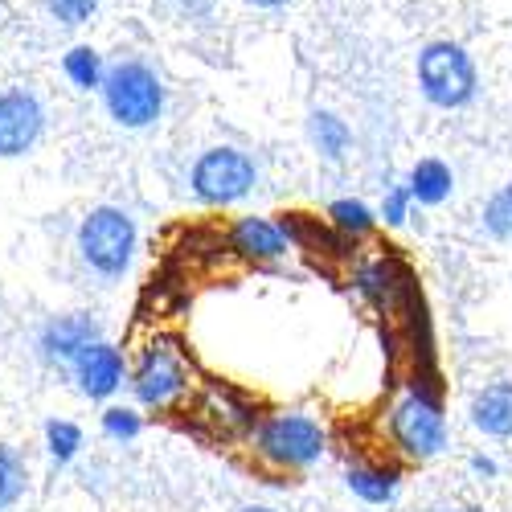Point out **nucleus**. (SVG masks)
I'll return each mask as SVG.
<instances>
[{
  "mask_svg": "<svg viewBox=\"0 0 512 512\" xmlns=\"http://www.w3.org/2000/svg\"><path fill=\"white\" fill-rule=\"evenodd\" d=\"M103 99L107 111L119 127H148L160 119L164 111V87L156 70H148L144 62H115L111 70H103Z\"/></svg>",
  "mask_w": 512,
  "mask_h": 512,
  "instance_id": "nucleus-2",
  "label": "nucleus"
},
{
  "mask_svg": "<svg viewBox=\"0 0 512 512\" xmlns=\"http://www.w3.org/2000/svg\"><path fill=\"white\" fill-rule=\"evenodd\" d=\"M480 222L492 238L500 242H512V185L496 189L488 201H484V213H480Z\"/></svg>",
  "mask_w": 512,
  "mask_h": 512,
  "instance_id": "nucleus-19",
  "label": "nucleus"
},
{
  "mask_svg": "<svg viewBox=\"0 0 512 512\" xmlns=\"http://www.w3.org/2000/svg\"><path fill=\"white\" fill-rule=\"evenodd\" d=\"M46 435H50V451H54L58 463H66V459L82 447V431H78L74 422H50V426H46Z\"/></svg>",
  "mask_w": 512,
  "mask_h": 512,
  "instance_id": "nucleus-21",
  "label": "nucleus"
},
{
  "mask_svg": "<svg viewBox=\"0 0 512 512\" xmlns=\"http://www.w3.org/2000/svg\"><path fill=\"white\" fill-rule=\"evenodd\" d=\"M103 431H107L111 439H136V435H140V414L115 406V410L103 414Z\"/></svg>",
  "mask_w": 512,
  "mask_h": 512,
  "instance_id": "nucleus-23",
  "label": "nucleus"
},
{
  "mask_svg": "<svg viewBox=\"0 0 512 512\" xmlns=\"http://www.w3.org/2000/svg\"><path fill=\"white\" fill-rule=\"evenodd\" d=\"M197 418H201V422H209L222 439L246 435V431H254V422H259L254 406H250L238 390L222 386V381H213V386H205V394H201V402H197Z\"/></svg>",
  "mask_w": 512,
  "mask_h": 512,
  "instance_id": "nucleus-9",
  "label": "nucleus"
},
{
  "mask_svg": "<svg viewBox=\"0 0 512 512\" xmlns=\"http://www.w3.org/2000/svg\"><path fill=\"white\" fill-rule=\"evenodd\" d=\"M74 369H78L82 390H87L91 398L115 394L119 381H123V357H119V349L103 345V340H95V345L82 349V353L74 357Z\"/></svg>",
  "mask_w": 512,
  "mask_h": 512,
  "instance_id": "nucleus-11",
  "label": "nucleus"
},
{
  "mask_svg": "<svg viewBox=\"0 0 512 512\" xmlns=\"http://www.w3.org/2000/svg\"><path fill=\"white\" fill-rule=\"evenodd\" d=\"M426 512H451V508H426Z\"/></svg>",
  "mask_w": 512,
  "mask_h": 512,
  "instance_id": "nucleus-28",
  "label": "nucleus"
},
{
  "mask_svg": "<svg viewBox=\"0 0 512 512\" xmlns=\"http://www.w3.org/2000/svg\"><path fill=\"white\" fill-rule=\"evenodd\" d=\"M41 127H46V111H41L37 95H29V91L0 95V156L29 152L41 136Z\"/></svg>",
  "mask_w": 512,
  "mask_h": 512,
  "instance_id": "nucleus-8",
  "label": "nucleus"
},
{
  "mask_svg": "<svg viewBox=\"0 0 512 512\" xmlns=\"http://www.w3.org/2000/svg\"><path fill=\"white\" fill-rule=\"evenodd\" d=\"M451 189H455V177H451V168L443 160L426 156V160H418L410 168V181H406L410 201H418V205H443L451 197Z\"/></svg>",
  "mask_w": 512,
  "mask_h": 512,
  "instance_id": "nucleus-15",
  "label": "nucleus"
},
{
  "mask_svg": "<svg viewBox=\"0 0 512 512\" xmlns=\"http://www.w3.org/2000/svg\"><path fill=\"white\" fill-rule=\"evenodd\" d=\"M410 213V193L406 189H390L386 201H381V218H386V226H402Z\"/></svg>",
  "mask_w": 512,
  "mask_h": 512,
  "instance_id": "nucleus-24",
  "label": "nucleus"
},
{
  "mask_svg": "<svg viewBox=\"0 0 512 512\" xmlns=\"http://www.w3.org/2000/svg\"><path fill=\"white\" fill-rule=\"evenodd\" d=\"M62 70H66V78L74 82V87H82V91H95L103 82V58L91 46H74L62 58Z\"/></svg>",
  "mask_w": 512,
  "mask_h": 512,
  "instance_id": "nucleus-17",
  "label": "nucleus"
},
{
  "mask_svg": "<svg viewBox=\"0 0 512 512\" xmlns=\"http://www.w3.org/2000/svg\"><path fill=\"white\" fill-rule=\"evenodd\" d=\"M78 250L99 275H119L127 263H132L136 250V222L127 218L123 209H95L87 213V222L78 230Z\"/></svg>",
  "mask_w": 512,
  "mask_h": 512,
  "instance_id": "nucleus-5",
  "label": "nucleus"
},
{
  "mask_svg": "<svg viewBox=\"0 0 512 512\" xmlns=\"http://www.w3.org/2000/svg\"><path fill=\"white\" fill-rule=\"evenodd\" d=\"M328 447L324 426L312 414H271L254 426V451H259L263 463L279 467V472H304V467L320 463Z\"/></svg>",
  "mask_w": 512,
  "mask_h": 512,
  "instance_id": "nucleus-1",
  "label": "nucleus"
},
{
  "mask_svg": "<svg viewBox=\"0 0 512 512\" xmlns=\"http://www.w3.org/2000/svg\"><path fill=\"white\" fill-rule=\"evenodd\" d=\"M99 340V324L91 320V316H58L50 328H46V353L50 357H66V361H74L87 345H95Z\"/></svg>",
  "mask_w": 512,
  "mask_h": 512,
  "instance_id": "nucleus-13",
  "label": "nucleus"
},
{
  "mask_svg": "<svg viewBox=\"0 0 512 512\" xmlns=\"http://www.w3.org/2000/svg\"><path fill=\"white\" fill-rule=\"evenodd\" d=\"M472 472L476 476H496V463L488 455H472Z\"/></svg>",
  "mask_w": 512,
  "mask_h": 512,
  "instance_id": "nucleus-25",
  "label": "nucleus"
},
{
  "mask_svg": "<svg viewBox=\"0 0 512 512\" xmlns=\"http://www.w3.org/2000/svg\"><path fill=\"white\" fill-rule=\"evenodd\" d=\"M242 512H275V508H263V504H259V508H242Z\"/></svg>",
  "mask_w": 512,
  "mask_h": 512,
  "instance_id": "nucleus-27",
  "label": "nucleus"
},
{
  "mask_svg": "<svg viewBox=\"0 0 512 512\" xmlns=\"http://www.w3.org/2000/svg\"><path fill=\"white\" fill-rule=\"evenodd\" d=\"M254 181H259L254 160L238 148H209L193 164V193L205 205H234L254 189Z\"/></svg>",
  "mask_w": 512,
  "mask_h": 512,
  "instance_id": "nucleus-6",
  "label": "nucleus"
},
{
  "mask_svg": "<svg viewBox=\"0 0 512 512\" xmlns=\"http://www.w3.org/2000/svg\"><path fill=\"white\" fill-rule=\"evenodd\" d=\"M25 492V472H21V459L0 447V508H9L17 496Z\"/></svg>",
  "mask_w": 512,
  "mask_h": 512,
  "instance_id": "nucleus-20",
  "label": "nucleus"
},
{
  "mask_svg": "<svg viewBox=\"0 0 512 512\" xmlns=\"http://www.w3.org/2000/svg\"><path fill=\"white\" fill-rule=\"evenodd\" d=\"M345 484H349V492L361 496L365 504H390V500L398 496L402 472H398V467H386V463H357V467H349Z\"/></svg>",
  "mask_w": 512,
  "mask_h": 512,
  "instance_id": "nucleus-14",
  "label": "nucleus"
},
{
  "mask_svg": "<svg viewBox=\"0 0 512 512\" xmlns=\"http://www.w3.org/2000/svg\"><path fill=\"white\" fill-rule=\"evenodd\" d=\"M132 390L144 406H173L185 390H189V373L181 365V357L173 349H148L140 369H136V381H132Z\"/></svg>",
  "mask_w": 512,
  "mask_h": 512,
  "instance_id": "nucleus-7",
  "label": "nucleus"
},
{
  "mask_svg": "<svg viewBox=\"0 0 512 512\" xmlns=\"http://www.w3.org/2000/svg\"><path fill=\"white\" fill-rule=\"evenodd\" d=\"M46 9L62 25H82V21H91V13L99 9V0H46Z\"/></svg>",
  "mask_w": 512,
  "mask_h": 512,
  "instance_id": "nucleus-22",
  "label": "nucleus"
},
{
  "mask_svg": "<svg viewBox=\"0 0 512 512\" xmlns=\"http://www.w3.org/2000/svg\"><path fill=\"white\" fill-rule=\"evenodd\" d=\"M250 5H259V9H279L283 0H250Z\"/></svg>",
  "mask_w": 512,
  "mask_h": 512,
  "instance_id": "nucleus-26",
  "label": "nucleus"
},
{
  "mask_svg": "<svg viewBox=\"0 0 512 512\" xmlns=\"http://www.w3.org/2000/svg\"><path fill=\"white\" fill-rule=\"evenodd\" d=\"M328 226H332L336 234H345L349 242H357V238H369V234L377 230V213H373L365 201L340 197V201L328 205Z\"/></svg>",
  "mask_w": 512,
  "mask_h": 512,
  "instance_id": "nucleus-16",
  "label": "nucleus"
},
{
  "mask_svg": "<svg viewBox=\"0 0 512 512\" xmlns=\"http://www.w3.org/2000/svg\"><path fill=\"white\" fill-rule=\"evenodd\" d=\"M312 144L328 160H340V156H345V148H349V127L340 123L336 115H328V111H316L312 115Z\"/></svg>",
  "mask_w": 512,
  "mask_h": 512,
  "instance_id": "nucleus-18",
  "label": "nucleus"
},
{
  "mask_svg": "<svg viewBox=\"0 0 512 512\" xmlns=\"http://www.w3.org/2000/svg\"><path fill=\"white\" fill-rule=\"evenodd\" d=\"M230 250L246 263H275L287 254V238L271 218H238L230 226Z\"/></svg>",
  "mask_w": 512,
  "mask_h": 512,
  "instance_id": "nucleus-10",
  "label": "nucleus"
},
{
  "mask_svg": "<svg viewBox=\"0 0 512 512\" xmlns=\"http://www.w3.org/2000/svg\"><path fill=\"white\" fill-rule=\"evenodd\" d=\"M390 439L402 455L418 463L435 459L447 447V414H443L439 394L410 390L406 398H398L390 410Z\"/></svg>",
  "mask_w": 512,
  "mask_h": 512,
  "instance_id": "nucleus-3",
  "label": "nucleus"
},
{
  "mask_svg": "<svg viewBox=\"0 0 512 512\" xmlns=\"http://www.w3.org/2000/svg\"><path fill=\"white\" fill-rule=\"evenodd\" d=\"M472 426L488 439H512V381H492V386L472 394Z\"/></svg>",
  "mask_w": 512,
  "mask_h": 512,
  "instance_id": "nucleus-12",
  "label": "nucleus"
},
{
  "mask_svg": "<svg viewBox=\"0 0 512 512\" xmlns=\"http://www.w3.org/2000/svg\"><path fill=\"white\" fill-rule=\"evenodd\" d=\"M418 87L435 107H467L476 95V66L455 41H435L418 54Z\"/></svg>",
  "mask_w": 512,
  "mask_h": 512,
  "instance_id": "nucleus-4",
  "label": "nucleus"
}]
</instances>
